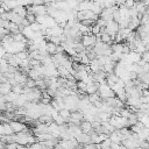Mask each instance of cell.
<instances>
[{"label":"cell","mask_w":149,"mask_h":149,"mask_svg":"<svg viewBox=\"0 0 149 149\" xmlns=\"http://www.w3.org/2000/svg\"><path fill=\"white\" fill-rule=\"evenodd\" d=\"M74 140L77 141V143L78 144H81V146H85V144H88V143H91V141H90V136L86 134V133H79L76 137H74Z\"/></svg>","instance_id":"3957f363"},{"label":"cell","mask_w":149,"mask_h":149,"mask_svg":"<svg viewBox=\"0 0 149 149\" xmlns=\"http://www.w3.org/2000/svg\"><path fill=\"white\" fill-rule=\"evenodd\" d=\"M9 126L13 130V133H21L26 129V125L20 122V121H9Z\"/></svg>","instance_id":"7a4b0ae2"},{"label":"cell","mask_w":149,"mask_h":149,"mask_svg":"<svg viewBox=\"0 0 149 149\" xmlns=\"http://www.w3.org/2000/svg\"><path fill=\"white\" fill-rule=\"evenodd\" d=\"M58 115H61V116L63 118V120L65 121V123H66V122L69 121L70 116H71V112H70L69 109H66V108H63V109L58 111Z\"/></svg>","instance_id":"52a82bcc"},{"label":"cell","mask_w":149,"mask_h":149,"mask_svg":"<svg viewBox=\"0 0 149 149\" xmlns=\"http://www.w3.org/2000/svg\"><path fill=\"white\" fill-rule=\"evenodd\" d=\"M24 86H27L28 88H34V87H36V85H35V80L28 78L27 81H26V84H24Z\"/></svg>","instance_id":"9c48e42d"},{"label":"cell","mask_w":149,"mask_h":149,"mask_svg":"<svg viewBox=\"0 0 149 149\" xmlns=\"http://www.w3.org/2000/svg\"><path fill=\"white\" fill-rule=\"evenodd\" d=\"M139 1H140V2H142L144 6H147V7H148V2H149V0H139Z\"/></svg>","instance_id":"7c38bea8"},{"label":"cell","mask_w":149,"mask_h":149,"mask_svg":"<svg viewBox=\"0 0 149 149\" xmlns=\"http://www.w3.org/2000/svg\"><path fill=\"white\" fill-rule=\"evenodd\" d=\"M12 12H13V13H15V14H17V15H19V16H21V17H26V15H27L26 7L20 6V5L15 6V7L12 9Z\"/></svg>","instance_id":"5b68a950"},{"label":"cell","mask_w":149,"mask_h":149,"mask_svg":"<svg viewBox=\"0 0 149 149\" xmlns=\"http://www.w3.org/2000/svg\"><path fill=\"white\" fill-rule=\"evenodd\" d=\"M12 91V85L6 81V83H0V95H6Z\"/></svg>","instance_id":"277c9868"},{"label":"cell","mask_w":149,"mask_h":149,"mask_svg":"<svg viewBox=\"0 0 149 149\" xmlns=\"http://www.w3.org/2000/svg\"><path fill=\"white\" fill-rule=\"evenodd\" d=\"M113 1H114V5L119 7V6H121V5H123L126 0H113Z\"/></svg>","instance_id":"8fae6325"},{"label":"cell","mask_w":149,"mask_h":149,"mask_svg":"<svg viewBox=\"0 0 149 149\" xmlns=\"http://www.w3.org/2000/svg\"><path fill=\"white\" fill-rule=\"evenodd\" d=\"M24 19H26V20L28 21V23L30 24V23H34V22H35V19H36V16H35L34 14H27Z\"/></svg>","instance_id":"30bf717a"},{"label":"cell","mask_w":149,"mask_h":149,"mask_svg":"<svg viewBox=\"0 0 149 149\" xmlns=\"http://www.w3.org/2000/svg\"><path fill=\"white\" fill-rule=\"evenodd\" d=\"M97 41V37L92 34H88V35H81V40H80V43L87 48V47H93L94 43Z\"/></svg>","instance_id":"6da1fadb"},{"label":"cell","mask_w":149,"mask_h":149,"mask_svg":"<svg viewBox=\"0 0 149 149\" xmlns=\"http://www.w3.org/2000/svg\"><path fill=\"white\" fill-rule=\"evenodd\" d=\"M45 50H47V52L49 54V55H55L56 54V45L54 44V43H51V42H47V47H45Z\"/></svg>","instance_id":"ba28073f"},{"label":"cell","mask_w":149,"mask_h":149,"mask_svg":"<svg viewBox=\"0 0 149 149\" xmlns=\"http://www.w3.org/2000/svg\"><path fill=\"white\" fill-rule=\"evenodd\" d=\"M79 128H80V130H81L83 133L88 134V132L92 130V123L88 122V121H84V120H83V121L80 122V125H79Z\"/></svg>","instance_id":"8992f818"}]
</instances>
